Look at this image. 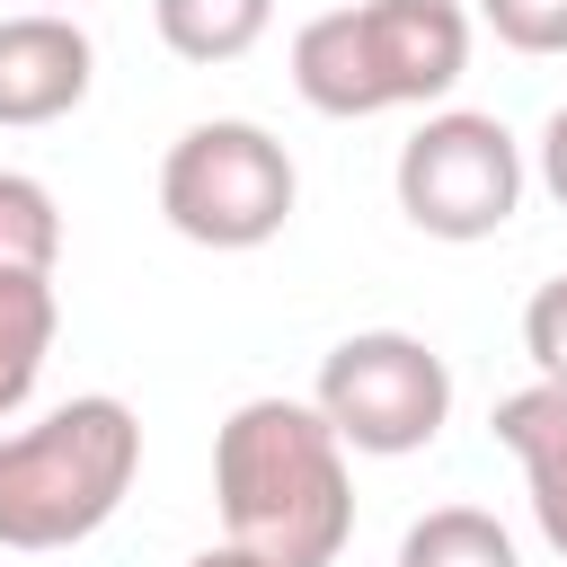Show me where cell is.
<instances>
[{
  "label": "cell",
  "mask_w": 567,
  "mask_h": 567,
  "mask_svg": "<svg viewBox=\"0 0 567 567\" xmlns=\"http://www.w3.org/2000/svg\"><path fill=\"white\" fill-rule=\"evenodd\" d=\"M478 18L514 53H567V0H478Z\"/></svg>",
  "instance_id": "4fadbf2b"
},
{
  "label": "cell",
  "mask_w": 567,
  "mask_h": 567,
  "mask_svg": "<svg viewBox=\"0 0 567 567\" xmlns=\"http://www.w3.org/2000/svg\"><path fill=\"white\" fill-rule=\"evenodd\" d=\"M213 505L230 549L266 567H337L354 540L346 443L310 399H239L213 434Z\"/></svg>",
  "instance_id": "6da1fadb"
},
{
  "label": "cell",
  "mask_w": 567,
  "mask_h": 567,
  "mask_svg": "<svg viewBox=\"0 0 567 567\" xmlns=\"http://www.w3.org/2000/svg\"><path fill=\"white\" fill-rule=\"evenodd\" d=\"M523 354L549 390H567V275H549L532 301H523Z\"/></svg>",
  "instance_id": "5bb4252c"
},
{
  "label": "cell",
  "mask_w": 567,
  "mask_h": 567,
  "mask_svg": "<svg viewBox=\"0 0 567 567\" xmlns=\"http://www.w3.org/2000/svg\"><path fill=\"white\" fill-rule=\"evenodd\" d=\"M53 275H9L0 266V416H18L44 381V354H53Z\"/></svg>",
  "instance_id": "9c48e42d"
},
{
  "label": "cell",
  "mask_w": 567,
  "mask_h": 567,
  "mask_svg": "<svg viewBox=\"0 0 567 567\" xmlns=\"http://www.w3.org/2000/svg\"><path fill=\"white\" fill-rule=\"evenodd\" d=\"M35 9H62V18H71V0H35Z\"/></svg>",
  "instance_id": "e0dca14e"
},
{
  "label": "cell",
  "mask_w": 567,
  "mask_h": 567,
  "mask_svg": "<svg viewBox=\"0 0 567 567\" xmlns=\"http://www.w3.org/2000/svg\"><path fill=\"white\" fill-rule=\"evenodd\" d=\"M399 567H523V558H514V532H505L496 514H478V505H434V514L408 523Z\"/></svg>",
  "instance_id": "8fae6325"
},
{
  "label": "cell",
  "mask_w": 567,
  "mask_h": 567,
  "mask_svg": "<svg viewBox=\"0 0 567 567\" xmlns=\"http://www.w3.org/2000/svg\"><path fill=\"white\" fill-rule=\"evenodd\" d=\"M532 168H540V186H549L558 213H567V106H549V124H540V142H532Z\"/></svg>",
  "instance_id": "9a60e30c"
},
{
  "label": "cell",
  "mask_w": 567,
  "mask_h": 567,
  "mask_svg": "<svg viewBox=\"0 0 567 567\" xmlns=\"http://www.w3.org/2000/svg\"><path fill=\"white\" fill-rule=\"evenodd\" d=\"M487 425H496V443L523 461V487H532V523H540V540L567 558V390H549V381L505 390Z\"/></svg>",
  "instance_id": "ba28073f"
},
{
  "label": "cell",
  "mask_w": 567,
  "mask_h": 567,
  "mask_svg": "<svg viewBox=\"0 0 567 567\" xmlns=\"http://www.w3.org/2000/svg\"><path fill=\"white\" fill-rule=\"evenodd\" d=\"M310 408L328 416V434L346 452H372V461H399V452H425L452 416V372L425 337L408 328H354L319 354V390Z\"/></svg>",
  "instance_id": "277c9868"
},
{
  "label": "cell",
  "mask_w": 567,
  "mask_h": 567,
  "mask_svg": "<svg viewBox=\"0 0 567 567\" xmlns=\"http://www.w3.org/2000/svg\"><path fill=\"white\" fill-rule=\"evenodd\" d=\"M186 567H266V558H248V549H230V540H221V549H204V558H186Z\"/></svg>",
  "instance_id": "2e32d148"
},
{
  "label": "cell",
  "mask_w": 567,
  "mask_h": 567,
  "mask_svg": "<svg viewBox=\"0 0 567 567\" xmlns=\"http://www.w3.org/2000/svg\"><path fill=\"white\" fill-rule=\"evenodd\" d=\"M53 257H62L53 186L27 177V168H0V266L9 275H53Z\"/></svg>",
  "instance_id": "7c38bea8"
},
{
  "label": "cell",
  "mask_w": 567,
  "mask_h": 567,
  "mask_svg": "<svg viewBox=\"0 0 567 567\" xmlns=\"http://www.w3.org/2000/svg\"><path fill=\"white\" fill-rule=\"evenodd\" d=\"M354 53H363V80L390 106H434L461 89L470 71V9L461 0H354Z\"/></svg>",
  "instance_id": "8992f818"
},
{
  "label": "cell",
  "mask_w": 567,
  "mask_h": 567,
  "mask_svg": "<svg viewBox=\"0 0 567 567\" xmlns=\"http://www.w3.org/2000/svg\"><path fill=\"white\" fill-rule=\"evenodd\" d=\"M142 470V416L106 390L0 434V549H71L115 523Z\"/></svg>",
  "instance_id": "7a4b0ae2"
},
{
  "label": "cell",
  "mask_w": 567,
  "mask_h": 567,
  "mask_svg": "<svg viewBox=\"0 0 567 567\" xmlns=\"http://www.w3.org/2000/svg\"><path fill=\"white\" fill-rule=\"evenodd\" d=\"M151 27L177 62H239L257 53V35L275 27V0H151Z\"/></svg>",
  "instance_id": "30bf717a"
},
{
  "label": "cell",
  "mask_w": 567,
  "mask_h": 567,
  "mask_svg": "<svg viewBox=\"0 0 567 567\" xmlns=\"http://www.w3.org/2000/svg\"><path fill=\"white\" fill-rule=\"evenodd\" d=\"M292 195H301L292 151L266 124H248V115L186 124L168 142V159H159V213H168V230L195 239V248H221V257L266 248L292 221Z\"/></svg>",
  "instance_id": "3957f363"
},
{
  "label": "cell",
  "mask_w": 567,
  "mask_h": 567,
  "mask_svg": "<svg viewBox=\"0 0 567 567\" xmlns=\"http://www.w3.org/2000/svg\"><path fill=\"white\" fill-rule=\"evenodd\" d=\"M390 186H399V213H408L425 239H496V230L523 213L532 168H523V142H514L496 115L443 106V115H425V124L399 142Z\"/></svg>",
  "instance_id": "5b68a950"
},
{
  "label": "cell",
  "mask_w": 567,
  "mask_h": 567,
  "mask_svg": "<svg viewBox=\"0 0 567 567\" xmlns=\"http://www.w3.org/2000/svg\"><path fill=\"white\" fill-rule=\"evenodd\" d=\"M97 80V44L62 9H18L0 18V124H62Z\"/></svg>",
  "instance_id": "52a82bcc"
}]
</instances>
